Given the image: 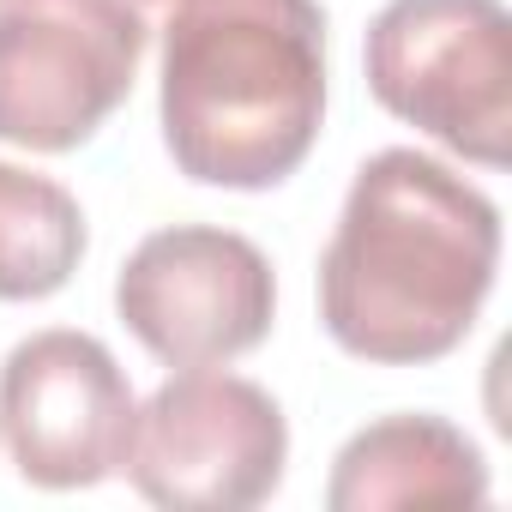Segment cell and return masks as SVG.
Segmentation results:
<instances>
[{
    "label": "cell",
    "mask_w": 512,
    "mask_h": 512,
    "mask_svg": "<svg viewBox=\"0 0 512 512\" xmlns=\"http://www.w3.org/2000/svg\"><path fill=\"white\" fill-rule=\"evenodd\" d=\"M157 109L187 181L235 193L290 181L326 121V13L314 0H175Z\"/></svg>",
    "instance_id": "7a4b0ae2"
},
{
    "label": "cell",
    "mask_w": 512,
    "mask_h": 512,
    "mask_svg": "<svg viewBox=\"0 0 512 512\" xmlns=\"http://www.w3.org/2000/svg\"><path fill=\"white\" fill-rule=\"evenodd\" d=\"M145 43L139 0H0V139L79 151L127 103Z\"/></svg>",
    "instance_id": "277c9868"
},
{
    "label": "cell",
    "mask_w": 512,
    "mask_h": 512,
    "mask_svg": "<svg viewBox=\"0 0 512 512\" xmlns=\"http://www.w3.org/2000/svg\"><path fill=\"white\" fill-rule=\"evenodd\" d=\"M133 386L91 332H37L0 368V440L37 488H91L127 464Z\"/></svg>",
    "instance_id": "52a82bcc"
},
{
    "label": "cell",
    "mask_w": 512,
    "mask_h": 512,
    "mask_svg": "<svg viewBox=\"0 0 512 512\" xmlns=\"http://www.w3.org/2000/svg\"><path fill=\"white\" fill-rule=\"evenodd\" d=\"M290 458V422L266 386L181 368L133 416L127 476L169 512H247L272 500Z\"/></svg>",
    "instance_id": "5b68a950"
},
{
    "label": "cell",
    "mask_w": 512,
    "mask_h": 512,
    "mask_svg": "<svg viewBox=\"0 0 512 512\" xmlns=\"http://www.w3.org/2000/svg\"><path fill=\"white\" fill-rule=\"evenodd\" d=\"M163 7H175V0H163Z\"/></svg>",
    "instance_id": "30bf717a"
},
{
    "label": "cell",
    "mask_w": 512,
    "mask_h": 512,
    "mask_svg": "<svg viewBox=\"0 0 512 512\" xmlns=\"http://www.w3.org/2000/svg\"><path fill=\"white\" fill-rule=\"evenodd\" d=\"M368 91L446 151L500 169L512 151V19L500 0H386L368 25Z\"/></svg>",
    "instance_id": "3957f363"
},
{
    "label": "cell",
    "mask_w": 512,
    "mask_h": 512,
    "mask_svg": "<svg viewBox=\"0 0 512 512\" xmlns=\"http://www.w3.org/2000/svg\"><path fill=\"white\" fill-rule=\"evenodd\" d=\"M500 266V211L422 151H374L320 253V320L338 350L386 368L452 356Z\"/></svg>",
    "instance_id": "6da1fadb"
},
{
    "label": "cell",
    "mask_w": 512,
    "mask_h": 512,
    "mask_svg": "<svg viewBox=\"0 0 512 512\" xmlns=\"http://www.w3.org/2000/svg\"><path fill=\"white\" fill-rule=\"evenodd\" d=\"M79 260H85L79 199L49 175L0 163V302H43L67 290Z\"/></svg>",
    "instance_id": "9c48e42d"
},
{
    "label": "cell",
    "mask_w": 512,
    "mask_h": 512,
    "mask_svg": "<svg viewBox=\"0 0 512 512\" xmlns=\"http://www.w3.org/2000/svg\"><path fill=\"white\" fill-rule=\"evenodd\" d=\"M488 464L464 428L446 416H386L344 440L326 506L386 512V506H482Z\"/></svg>",
    "instance_id": "ba28073f"
},
{
    "label": "cell",
    "mask_w": 512,
    "mask_h": 512,
    "mask_svg": "<svg viewBox=\"0 0 512 512\" xmlns=\"http://www.w3.org/2000/svg\"><path fill=\"white\" fill-rule=\"evenodd\" d=\"M115 308L157 362L217 368L266 344L278 320V278L247 235L175 223L127 253L115 278Z\"/></svg>",
    "instance_id": "8992f818"
}]
</instances>
